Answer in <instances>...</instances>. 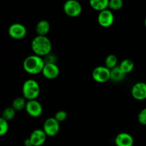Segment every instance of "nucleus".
<instances>
[{
	"label": "nucleus",
	"mask_w": 146,
	"mask_h": 146,
	"mask_svg": "<svg viewBox=\"0 0 146 146\" xmlns=\"http://www.w3.org/2000/svg\"><path fill=\"white\" fill-rule=\"evenodd\" d=\"M31 47L34 54L44 57L51 53L52 44L46 36L37 35L31 41Z\"/></svg>",
	"instance_id": "obj_1"
},
{
	"label": "nucleus",
	"mask_w": 146,
	"mask_h": 146,
	"mask_svg": "<svg viewBox=\"0 0 146 146\" xmlns=\"http://www.w3.org/2000/svg\"><path fill=\"white\" fill-rule=\"evenodd\" d=\"M45 64L44 58L36 54H32L26 57L23 62L24 71L30 74H38L41 73Z\"/></svg>",
	"instance_id": "obj_2"
},
{
	"label": "nucleus",
	"mask_w": 146,
	"mask_h": 146,
	"mask_svg": "<svg viewBox=\"0 0 146 146\" xmlns=\"http://www.w3.org/2000/svg\"><path fill=\"white\" fill-rule=\"evenodd\" d=\"M41 88L39 84L33 79L27 80L23 84L22 94L26 100H36L39 96Z\"/></svg>",
	"instance_id": "obj_3"
},
{
	"label": "nucleus",
	"mask_w": 146,
	"mask_h": 146,
	"mask_svg": "<svg viewBox=\"0 0 146 146\" xmlns=\"http://www.w3.org/2000/svg\"><path fill=\"white\" fill-rule=\"evenodd\" d=\"M64 11L68 17L75 18L81 15L82 7L77 0H66L64 4Z\"/></svg>",
	"instance_id": "obj_4"
},
{
	"label": "nucleus",
	"mask_w": 146,
	"mask_h": 146,
	"mask_svg": "<svg viewBox=\"0 0 146 146\" xmlns=\"http://www.w3.org/2000/svg\"><path fill=\"white\" fill-rule=\"evenodd\" d=\"M43 130L47 137H54L60 130V123L54 117H48L43 124Z\"/></svg>",
	"instance_id": "obj_5"
},
{
	"label": "nucleus",
	"mask_w": 146,
	"mask_h": 146,
	"mask_svg": "<svg viewBox=\"0 0 146 146\" xmlns=\"http://www.w3.org/2000/svg\"><path fill=\"white\" fill-rule=\"evenodd\" d=\"M111 70L106 66H98L92 72V77L94 81L98 83H105L110 80Z\"/></svg>",
	"instance_id": "obj_6"
},
{
	"label": "nucleus",
	"mask_w": 146,
	"mask_h": 146,
	"mask_svg": "<svg viewBox=\"0 0 146 146\" xmlns=\"http://www.w3.org/2000/svg\"><path fill=\"white\" fill-rule=\"evenodd\" d=\"M27 29L24 24L21 23H14L8 29V34L11 38L16 40H20L26 37Z\"/></svg>",
	"instance_id": "obj_7"
},
{
	"label": "nucleus",
	"mask_w": 146,
	"mask_h": 146,
	"mask_svg": "<svg viewBox=\"0 0 146 146\" xmlns=\"http://www.w3.org/2000/svg\"><path fill=\"white\" fill-rule=\"evenodd\" d=\"M97 20L101 27L104 28H108L113 24L115 17L113 11L109 9H106L98 12Z\"/></svg>",
	"instance_id": "obj_8"
},
{
	"label": "nucleus",
	"mask_w": 146,
	"mask_h": 146,
	"mask_svg": "<svg viewBox=\"0 0 146 146\" xmlns=\"http://www.w3.org/2000/svg\"><path fill=\"white\" fill-rule=\"evenodd\" d=\"M27 114L32 117H38L43 113V107L41 103L36 100H27L25 107Z\"/></svg>",
	"instance_id": "obj_9"
},
{
	"label": "nucleus",
	"mask_w": 146,
	"mask_h": 146,
	"mask_svg": "<svg viewBox=\"0 0 146 146\" xmlns=\"http://www.w3.org/2000/svg\"><path fill=\"white\" fill-rule=\"evenodd\" d=\"M59 68L56 63H45L41 74L47 80H54L58 76Z\"/></svg>",
	"instance_id": "obj_10"
},
{
	"label": "nucleus",
	"mask_w": 146,
	"mask_h": 146,
	"mask_svg": "<svg viewBox=\"0 0 146 146\" xmlns=\"http://www.w3.org/2000/svg\"><path fill=\"white\" fill-rule=\"evenodd\" d=\"M133 97L137 100H144L146 99V83L138 82L135 83L131 89Z\"/></svg>",
	"instance_id": "obj_11"
},
{
	"label": "nucleus",
	"mask_w": 146,
	"mask_h": 146,
	"mask_svg": "<svg viewBox=\"0 0 146 146\" xmlns=\"http://www.w3.org/2000/svg\"><path fill=\"white\" fill-rule=\"evenodd\" d=\"M47 135L43 129H36L30 135V140L33 146H41L45 143Z\"/></svg>",
	"instance_id": "obj_12"
},
{
	"label": "nucleus",
	"mask_w": 146,
	"mask_h": 146,
	"mask_svg": "<svg viewBox=\"0 0 146 146\" xmlns=\"http://www.w3.org/2000/svg\"><path fill=\"white\" fill-rule=\"evenodd\" d=\"M115 145L116 146H133L134 139L131 134L128 133H120L115 136Z\"/></svg>",
	"instance_id": "obj_13"
},
{
	"label": "nucleus",
	"mask_w": 146,
	"mask_h": 146,
	"mask_svg": "<svg viewBox=\"0 0 146 146\" xmlns=\"http://www.w3.org/2000/svg\"><path fill=\"white\" fill-rule=\"evenodd\" d=\"M50 29H51V25L47 20H40L36 26V32L37 35L46 36L49 32Z\"/></svg>",
	"instance_id": "obj_14"
},
{
	"label": "nucleus",
	"mask_w": 146,
	"mask_h": 146,
	"mask_svg": "<svg viewBox=\"0 0 146 146\" xmlns=\"http://www.w3.org/2000/svg\"><path fill=\"white\" fill-rule=\"evenodd\" d=\"M108 4L109 0H89L90 7L98 12L108 9Z\"/></svg>",
	"instance_id": "obj_15"
},
{
	"label": "nucleus",
	"mask_w": 146,
	"mask_h": 146,
	"mask_svg": "<svg viewBox=\"0 0 146 146\" xmlns=\"http://www.w3.org/2000/svg\"><path fill=\"white\" fill-rule=\"evenodd\" d=\"M125 74L121 70L119 66H116L111 70V76L110 80L114 82H119L125 79Z\"/></svg>",
	"instance_id": "obj_16"
},
{
	"label": "nucleus",
	"mask_w": 146,
	"mask_h": 146,
	"mask_svg": "<svg viewBox=\"0 0 146 146\" xmlns=\"http://www.w3.org/2000/svg\"><path fill=\"white\" fill-rule=\"evenodd\" d=\"M119 67L125 74L131 73L134 69V62L130 59H125L120 63Z\"/></svg>",
	"instance_id": "obj_17"
},
{
	"label": "nucleus",
	"mask_w": 146,
	"mask_h": 146,
	"mask_svg": "<svg viewBox=\"0 0 146 146\" xmlns=\"http://www.w3.org/2000/svg\"><path fill=\"white\" fill-rule=\"evenodd\" d=\"M27 102V100H26L24 97H19L13 100L11 107H12L16 111H21V110L25 109Z\"/></svg>",
	"instance_id": "obj_18"
},
{
	"label": "nucleus",
	"mask_w": 146,
	"mask_h": 146,
	"mask_svg": "<svg viewBox=\"0 0 146 146\" xmlns=\"http://www.w3.org/2000/svg\"><path fill=\"white\" fill-rule=\"evenodd\" d=\"M117 64H118V58H117V57L115 54H108L106 57L105 66L107 68L109 69V70H111V69L114 68L115 67L118 66Z\"/></svg>",
	"instance_id": "obj_19"
},
{
	"label": "nucleus",
	"mask_w": 146,
	"mask_h": 146,
	"mask_svg": "<svg viewBox=\"0 0 146 146\" xmlns=\"http://www.w3.org/2000/svg\"><path fill=\"white\" fill-rule=\"evenodd\" d=\"M16 112L17 111H16L12 107H6V108L3 110L1 117H4L5 120H7V121L9 122L14 118V117H15L16 115Z\"/></svg>",
	"instance_id": "obj_20"
},
{
	"label": "nucleus",
	"mask_w": 146,
	"mask_h": 146,
	"mask_svg": "<svg viewBox=\"0 0 146 146\" xmlns=\"http://www.w3.org/2000/svg\"><path fill=\"white\" fill-rule=\"evenodd\" d=\"M123 6V0H109L108 9L111 11H118L120 10Z\"/></svg>",
	"instance_id": "obj_21"
},
{
	"label": "nucleus",
	"mask_w": 146,
	"mask_h": 146,
	"mask_svg": "<svg viewBox=\"0 0 146 146\" xmlns=\"http://www.w3.org/2000/svg\"><path fill=\"white\" fill-rule=\"evenodd\" d=\"M9 130V123L2 117H0V136L5 135Z\"/></svg>",
	"instance_id": "obj_22"
},
{
	"label": "nucleus",
	"mask_w": 146,
	"mask_h": 146,
	"mask_svg": "<svg viewBox=\"0 0 146 146\" xmlns=\"http://www.w3.org/2000/svg\"><path fill=\"white\" fill-rule=\"evenodd\" d=\"M67 117H68V114L66 111L64 110H59V111H57L55 115H54V117L56 119V120H58L59 123L61 122L65 121L67 119Z\"/></svg>",
	"instance_id": "obj_23"
},
{
	"label": "nucleus",
	"mask_w": 146,
	"mask_h": 146,
	"mask_svg": "<svg viewBox=\"0 0 146 146\" xmlns=\"http://www.w3.org/2000/svg\"><path fill=\"white\" fill-rule=\"evenodd\" d=\"M138 120L140 124L146 125V107L141 110L138 115Z\"/></svg>",
	"instance_id": "obj_24"
},
{
	"label": "nucleus",
	"mask_w": 146,
	"mask_h": 146,
	"mask_svg": "<svg viewBox=\"0 0 146 146\" xmlns=\"http://www.w3.org/2000/svg\"><path fill=\"white\" fill-rule=\"evenodd\" d=\"M43 58H44V62H45V63H55V61H56L55 56H54V54H51V53L47 54L46 56L44 57Z\"/></svg>",
	"instance_id": "obj_25"
},
{
	"label": "nucleus",
	"mask_w": 146,
	"mask_h": 146,
	"mask_svg": "<svg viewBox=\"0 0 146 146\" xmlns=\"http://www.w3.org/2000/svg\"><path fill=\"white\" fill-rule=\"evenodd\" d=\"M24 144L25 146H33L32 143H31V140H30L29 137L25 139V140H24Z\"/></svg>",
	"instance_id": "obj_26"
},
{
	"label": "nucleus",
	"mask_w": 146,
	"mask_h": 146,
	"mask_svg": "<svg viewBox=\"0 0 146 146\" xmlns=\"http://www.w3.org/2000/svg\"><path fill=\"white\" fill-rule=\"evenodd\" d=\"M144 24H145V27L146 28V18L145 19V21H144Z\"/></svg>",
	"instance_id": "obj_27"
}]
</instances>
